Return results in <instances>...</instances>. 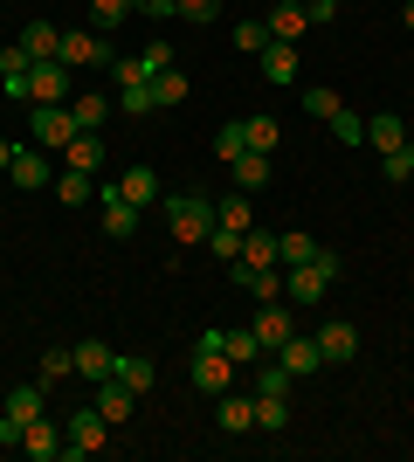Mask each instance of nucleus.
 <instances>
[{
    "label": "nucleus",
    "mask_w": 414,
    "mask_h": 462,
    "mask_svg": "<svg viewBox=\"0 0 414 462\" xmlns=\"http://www.w3.org/2000/svg\"><path fill=\"white\" fill-rule=\"evenodd\" d=\"M159 208H166V228H173L179 249H194V242L215 235V200H207V193H166Z\"/></svg>",
    "instance_id": "nucleus-1"
},
{
    "label": "nucleus",
    "mask_w": 414,
    "mask_h": 462,
    "mask_svg": "<svg viewBox=\"0 0 414 462\" xmlns=\"http://www.w3.org/2000/svg\"><path fill=\"white\" fill-rule=\"evenodd\" d=\"M332 283H338V255H332V249H317L311 263L283 270V297H290V304H317V297H325Z\"/></svg>",
    "instance_id": "nucleus-2"
},
{
    "label": "nucleus",
    "mask_w": 414,
    "mask_h": 462,
    "mask_svg": "<svg viewBox=\"0 0 414 462\" xmlns=\"http://www.w3.org/2000/svg\"><path fill=\"white\" fill-rule=\"evenodd\" d=\"M194 386L200 393H228V386H235V366H228V352H221L215 325L200 331V346H194Z\"/></svg>",
    "instance_id": "nucleus-3"
},
{
    "label": "nucleus",
    "mask_w": 414,
    "mask_h": 462,
    "mask_svg": "<svg viewBox=\"0 0 414 462\" xmlns=\"http://www.w3.org/2000/svg\"><path fill=\"white\" fill-rule=\"evenodd\" d=\"M35 145L41 152H69V138H77V117H69V104H35Z\"/></svg>",
    "instance_id": "nucleus-4"
},
{
    "label": "nucleus",
    "mask_w": 414,
    "mask_h": 462,
    "mask_svg": "<svg viewBox=\"0 0 414 462\" xmlns=\"http://www.w3.org/2000/svg\"><path fill=\"white\" fill-rule=\"evenodd\" d=\"M104 435H111V421H104L97 407H83V414H69V428H62V456H97Z\"/></svg>",
    "instance_id": "nucleus-5"
},
{
    "label": "nucleus",
    "mask_w": 414,
    "mask_h": 462,
    "mask_svg": "<svg viewBox=\"0 0 414 462\" xmlns=\"http://www.w3.org/2000/svg\"><path fill=\"white\" fill-rule=\"evenodd\" d=\"M28 104H69V62L41 56L35 69H28Z\"/></svg>",
    "instance_id": "nucleus-6"
},
{
    "label": "nucleus",
    "mask_w": 414,
    "mask_h": 462,
    "mask_svg": "<svg viewBox=\"0 0 414 462\" xmlns=\"http://www.w3.org/2000/svg\"><path fill=\"white\" fill-rule=\"evenodd\" d=\"M56 62H69V69H90V62H97L104 69V62H118V56H111V42H104L97 28H77V35H62Z\"/></svg>",
    "instance_id": "nucleus-7"
},
{
    "label": "nucleus",
    "mask_w": 414,
    "mask_h": 462,
    "mask_svg": "<svg viewBox=\"0 0 414 462\" xmlns=\"http://www.w3.org/2000/svg\"><path fill=\"white\" fill-rule=\"evenodd\" d=\"M215 421H221V435H249L256 428V393H215Z\"/></svg>",
    "instance_id": "nucleus-8"
},
{
    "label": "nucleus",
    "mask_w": 414,
    "mask_h": 462,
    "mask_svg": "<svg viewBox=\"0 0 414 462\" xmlns=\"http://www.w3.org/2000/svg\"><path fill=\"white\" fill-rule=\"evenodd\" d=\"M276 359L290 366V380H311V373L325 366V352H317V338H311V331H290V338L276 346Z\"/></svg>",
    "instance_id": "nucleus-9"
},
{
    "label": "nucleus",
    "mask_w": 414,
    "mask_h": 462,
    "mask_svg": "<svg viewBox=\"0 0 414 462\" xmlns=\"http://www.w3.org/2000/svg\"><path fill=\"white\" fill-rule=\"evenodd\" d=\"M311 338H317V352H325V366H345V359L359 352V325H345V318H332V325H317Z\"/></svg>",
    "instance_id": "nucleus-10"
},
{
    "label": "nucleus",
    "mask_w": 414,
    "mask_h": 462,
    "mask_svg": "<svg viewBox=\"0 0 414 462\" xmlns=\"http://www.w3.org/2000/svg\"><path fill=\"white\" fill-rule=\"evenodd\" d=\"M97 214H104V235H111V242H124V235L138 228V208L124 200L118 187H97Z\"/></svg>",
    "instance_id": "nucleus-11"
},
{
    "label": "nucleus",
    "mask_w": 414,
    "mask_h": 462,
    "mask_svg": "<svg viewBox=\"0 0 414 462\" xmlns=\"http://www.w3.org/2000/svg\"><path fill=\"white\" fill-rule=\"evenodd\" d=\"M228 276H235V283L249 290L256 304H276V297H283V270H256V263H228Z\"/></svg>",
    "instance_id": "nucleus-12"
},
{
    "label": "nucleus",
    "mask_w": 414,
    "mask_h": 462,
    "mask_svg": "<svg viewBox=\"0 0 414 462\" xmlns=\"http://www.w3.org/2000/svg\"><path fill=\"white\" fill-rule=\"evenodd\" d=\"M262 77H270L276 83V90H290V83H297V42H262Z\"/></svg>",
    "instance_id": "nucleus-13"
},
{
    "label": "nucleus",
    "mask_w": 414,
    "mask_h": 462,
    "mask_svg": "<svg viewBox=\"0 0 414 462\" xmlns=\"http://www.w3.org/2000/svg\"><path fill=\"white\" fill-rule=\"evenodd\" d=\"M7 180H14V187H28V193H35L41 180H56V166L41 159V145H14V166H7Z\"/></svg>",
    "instance_id": "nucleus-14"
},
{
    "label": "nucleus",
    "mask_w": 414,
    "mask_h": 462,
    "mask_svg": "<svg viewBox=\"0 0 414 462\" xmlns=\"http://www.w3.org/2000/svg\"><path fill=\"white\" fill-rule=\"evenodd\" d=\"M21 448L35 462H62V428H49V414H35V421L21 428Z\"/></svg>",
    "instance_id": "nucleus-15"
},
{
    "label": "nucleus",
    "mask_w": 414,
    "mask_h": 462,
    "mask_svg": "<svg viewBox=\"0 0 414 462\" xmlns=\"http://www.w3.org/2000/svg\"><path fill=\"white\" fill-rule=\"evenodd\" d=\"M249 331L262 338V352H276V346H283V338L297 331V318H290L283 304H256V325H249Z\"/></svg>",
    "instance_id": "nucleus-16"
},
{
    "label": "nucleus",
    "mask_w": 414,
    "mask_h": 462,
    "mask_svg": "<svg viewBox=\"0 0 414 462\" xmlns=\"http://www.w3.org/2000/svg\"><path fill=\"white\" fill-rule=\"evenodd\" d=\"M215 228H235V235H249V228H256V208H249V193H221V200H215Z\"/></svg>",
    "instance_id": "nucleus-17"
},
{
    "label": "nucleus",
    "mask_w": 414,
    "mask_h": 462,
    "mask_svg": "<svg viewBox=\"0 0 414 462\" xmlns=\"http://www.w3.org/2000/svg\"><path fill=\"white\" fill-rule=\"evenodd\" d=\"M262 21H270V35H276V42H297L304 28H311V14H304V0H276V7H270Z\"/></svg>",
    "instance_id": "nucleus-18"
},
{
    "label": "nucleus",
    "mask_w": 414,
    "mask_h": 462,
    "mask_svg": "<svg viewBox=\"0 0 414 462\" xmlns=\"http://www.w3.org/2000/svg\"><path fill=\"white\" fill-rule=\"evenodd\" d=\"M366 145H373L380 159H387V152H400V145H408V125H400L394 111H373V125H366Z\"/></svg>",
    "instance_id": "nucleus-19"
},
{
    "label": "nucleus",
    "mask_w": 414,
    "mask_h": 462,
    "mask_svg": "<svg viewBox=\"0 0 414 462\" xmlns=\"http://www.w3.org/2000/svg\"><path fill=\"white\" fill-rule=\"evenodd\" d=\"M132 401H138V393H132V386L118 380V373H111V380H97V414H104L111 428H118L124 414H132Z\"/></svg>",
    "instance_id": "nucleus-20"
},
{
    "label": "nucleus",
    "mask_w": 414,
    "mask_h": 462,
    "mask_svg": "<svg viewBox=\"0 0 414 462\" xmlns=\"http://www.w3.org/2000/svg\"><path fill=\"white\" fill-rule=\"evenodd\" d=\"M228 180H235L242 193H262V187H270V152H242V159H228Z\"/></svg>",
    "instance_id": "nucleus-21"
},
{
    "label": "nucleus",
    "mask_w": 414,
    "mask_h": 462,
    "mask_svg": "<svg viewBox=\"0 0 414 462\" xmlns=\"http://www.w3.org/2000/svg\"><path fill=\"white\" fill-rule=\"evenodd\" d=\"M118 193H124V200H132L138 214L152 208V200H166V193H159V173H152V166H132V173L118 180Z\"/></svg>",
    "instance_id": "nucleus-22"
},
{
    "label": "nucleus",
    "mask_w": 414,
    "mask_h": 462,
    "mask_svg": "<svg viewBox=\"0 0 414 462\" xmlns=\"http://www.w3.org/2000/svg\"><path fill=\"white\" fill-rule=\"evenodd\" d=\"M118 111L104 90H90V97H69V117H77V132H104V117Z\"/></svg>",
    "instance_id": "nucleus-23"
},
{
    "label": "nucleus",
    "mask_w": 414,
    "mask_h": 462,
    "mask_svg": "<svg viewBox=\"0 0 414 462\" xmlns=\"http://www.w3.org/2000/svg\"><path fill=\"white\" fill-rule=\"evenodd\" d=\"M49 187H56V200H62V208H83V200L97 193V173H77V166H62V173L49 180Z\"/></svg>",
    "instance_id": "nucleus-24"
},
{
    "label": "nucleus",
    "mask_w": 414,
    "mask_h": 462,
    "mask_svg": "<svg viewBox=\"0 0 414 462\" xmlns=\"http://www.w3.org/2000/svg\"><path fill=\"white\" fill-rule=\"evenodd\" d=\"M290 428V393H256V435H283Z\"/></svg>",
    "instance_id": "nucleus-25"
},
{
    "label": "nucleus",
    "mask_w": 414,
    "mask_h": 462,
    "mask_svg": "<svg viewBox=\"0 0 414 462\" xmlns=\"http://www.w3.org/2000/svg\"><path fill=\"white\" fill-rule=\"evenodd\" d=\"M21 49H28V62L56 56V49H62V28H56V21H28V28H21Z\"/></svg>",
    "instance_id": "nucleus-26"
},
{
    "label": "nucleus",
    "mask_w": 414,
    "mask_h": 462,
    "mask_svg": "<svg viewBox=\"0 0 414 462\" xmlns=\"http://www.w3.org/2000/svg\"><path fill=\"white\" fill-rule=\"evenodd\" d=\"M77 373H83V380H111V373H118V352L90 338V346H77Z\"/></svg>",
    "instance_id": "nucleus-27"
},
{
    "label": "nucleus",
    "mask_w": 414,
    "mask_h": 462,
    "mask_svg": "<svg viewBox=\"0 0 414 462\" xmlns=\"http://www.w3.org/2000/svg\"><path fill=\"white\" fill-rule=\"evenodd\" d=\"M0 414H14V421L28 428L41 414V386H7V393H0Z\"/></svg>",
    "instance_id": "nucleus-28"
},
{
    "label": "nucleus",
    "mask_w": 414,
    "mask_h": 462,
    "mask_svg": "<svg viewBox=\"0 0 414 462\" xmlns=\"http://www.w3.org/2000/svg\"><path fill=\"white\" fill-rule=\"evenodd\" d=\"M62 159H69L77 173H97V166H104V138H97V132H77V138H69V152H62Z\"/></svg>",
    "instance_id": "nucleus-29"
},
{
    "label": "nucleus",
    "mask_w": 414,
    "mask_h": 462,
    "mask_svg": "<svg viewBox=\"0 0 414 462\" xmlns=\"http://www.w3.org/2000/svg\"><path fill=\"white\" fill-rule=\"evenodd\" d=\"M221 352H228V366H256L262 338H256V331H221Z\"/></svg>",
    "instance_id": "nucleus-30"
},
{
    "label": "nucleus",
    "mask_w": 414,
    "mask_h": 462,
    "mask_svg": "<svg viewBox=\"0 0 414 462\" xmlns=\"http://www.w3.org/2000/svg\"><path fill=\"white\" fill-rule=\"evenodd\" d=\"M317 255V242L304 228H290V235H276V263H283V270H297V263H311Z\"/></svg>",
    "instance_id": "nucleus-31"
},
{
    "label": "nucleus",
    "mask_w": 414,
    "mask_h": 462,
    "mask_svg": "<svg viewBox=\"0 0 414 462\" xmlns=\"http://www.w3.org/2000/svg\"><path fill=\"white\" fill-rule=\"evenodd\" d=\"M242 263H256V270H283V263H276V235L249 228V235H242Z\"/></svg>",
    "instance_id": "nucleus-32"
},
{
    "label": "nucleus",
    "mask_w": 414,
    "mask_h": 462,
    "mask_svg": "<svg viewBox=\"0 0 414 462\" xmlns=\"http://www.w3.org/2000/svg\"><path fill=\"white\" fill-rule=\"evenodd\" d=\"M242 138H249V152H276V138H283V132H276L270 111H256V117H242Z\"/></svg>",
    "instance_id": "nucleus-33"
},
{
    "label": "nucleus",
    "mask_w": 414,
    "mask_h": 462,
    "mask_svg": "<svg viewBox=\"0 0 414 462\" xmlns=\"http://www.w3.org/2000/svg\"><path fill=\"white\" fill-rule=\"evenodd\" d=\"M179 97H187V77H179V62H173V69H159V77H152V104H159V111H173Z\"/></svg>",
    "instance_id": "nucleus-34"
},
{
    "label": "nucleus",
    "mask_w": 414,
    "mask_h": 462,
    "mask_svg": "<svg viewBox=\"0 0 414 462\" xmlns=\"http://www.w3.org/2000/svg\"><path fill=\"white\" fill-rule=\"evenodd\" d=\"M290 366H283V359H276V352H270V359H262V373H256V386H249V393H290Z\"/></svg>",
    "instance_id": "nucleus-35"
},
{
    "label": "nucleus",
    "mask_w": 414,
    "mask_h": 462,
    "mask_svg": "<svg viewBox=\"0 0 414 462\" xmlns=\"http://www.w3.org/2000/svg\"><path fill=\"white\" fill-rule=\"evenodd\" d=\"M304 111H311V117H325V125H332V117L345 111V97H338L332 83H317V90H304Z\"/></svg>",
    "instance_id": "nucleus-36"
},
{
    "label": "nucleus",
    "mask_w": 414,
    "mask_h": 462,
    "mask_svg": "<svg viewBox=\"0 0 414 462\" xmlns=\"http://www.w3.org/2000/svg\"><path fill=\"white\" fill-rule=\"evenodd\" d=\"M77 373V346H49L41 352V380H69Z\"/></svg>",
    "instance_id": "nucleus-37"
},
{
    "label": "nucleus",
    "mask_w": 414,
    "mask_h": 462,
    "mask_svg": "<svg viewBox=\"0 0 414 462\" xmlns=\"http://www.w3.org/2000/svg\"><path fill=\"white\" fill-rule=\"evenodd\" d=\"M118 111H132V117H152L159 104H152V83H124L118 90Z\"/></svg>",
    "instance_id": "nucleus-38"
},
{
    "label": "nucleus",
    "mask_w": 414,
    "mask_h": 462,
    "mask_svg": "<svg viewBox=\"0 0 414 462\" xmlns=\"http://www.w3.org/2000/svg\"><path fill=\"white\" fill-rule=\"evenodd\" d=\"M124 14H132V0H90V21H97V35H111Z\"/></svg>",
    "instance_id": "nucleus-39"
},
{
    "label": "nucleus",
    "mask_w": 414,
    "mask_h": 462,
    "mask_svg": "<svg viewBox=\"0 0 414 462\" xmlns=\"http://www.w3.org/2000/svg\"><path fill=\"white\" fill-rule=\"evenodd\" d=\"M242 152H249V138H242V125H221V132H215V159L228 166V159H242Z\"/></svg>",
    "instance_id": "nucleus-40"
},
{
    "label": "nucleus",
    "mask_w": 414,
    "mask_h": 462,
    "mask_svg": "<svg viewBox=\"0 0 414 462\" xmlns=\"http://www.w3.org/2000/svg\"><path fill=\"white\" fill-rule=\"evenodd\" d=\"M380 173L394 180V187H400V180H414V138L400 145V152H387V159H380Z\"/></svg>",
    "instance_id": "nucleus-41"
},
{
    "label": "nucleus",
    "mask_w": 414,
    "mask_h": 462,
    "mask_svg": "<svg viewBox=\"0 0 414 462\" xmlns=\"http://www.w3.org/2000/svg\"><path fill=\"white\" fill-rule=\"evenodd\" d=\"M173 56H179V49H166V42H145V49H138V62H145V83H152L159 69H173Z\"/></svg>",
    "instance_id": "nucleus-42"
},
{
    "label": "nucleus",
    "mask_w": 414,
    "mask_h": 462,
    "mask_svg": "<svg viewBox=\"0 0 414 462\" xmlns=\"http://www.w3.org/2000/svg\"><path fill=\"white\" fill-rule=\"evenodd\" d=\"M332 132H338V145H366V117H359V111H338Z\"/></svg>",
    "instance_id": "nucleus-43"
},
{
    "label": "nucleus",
    "mask_w": 414,
    "mask_h": 462,
    "mask_svg": "<svg viewBox=\"0 0 414 462\" xmlns=\"http://www.w3.org/2000/svg\"><path fill=\"white\" fill-rule=\"evenodd\" d=\"M262 42H270V21H235V49H249V56H256V49H262Z\"/></svg>",
    "instance_id": "nucleus-44"
},
{
    "label": "nucleus",
    "mask_w": 414,
    "mask_h": 462,
    "mask_svg": "<svg viewBox=\"0 0 414 462\" xmlns=\"http://www.w3.org/2000/svg\"><path fill=\"white\" fill-rule=\"evenodd\" d=\"M207 249H215V263H242V235L235 228H215V235H207Z\"/></svg>",
    "instance_id": "nucleus-45"
},
{
    "label": "nucleus",
    "mask_w": 414,
    "mask_h": 462,
    "mask_svg": "<svg viewBox=\"0 0 414 462\" xmlns=\"http://www.w3.org/2000/svg\"><path fill=\"white\" fill-rule=\"evenodd\" d=\"M118 380L132 386V393H145V386H152V359H118Z\"/></svg>",
    "instance_id": "nucleus-46"
},
{
    "label": "nucleus",
    "mask_w": 414,
    "mask_h": 462,
    "mask_svg": "<svg viewBox=\"0 0 414 462\" xmlns=\"http://www.w3.org/2000/svg\"><path fill=\"white\" fill-rule=\"evenodd\" d=\"M215 14H221V0H179V21H194V28H207Z\"/></svg>",
    "instance_id": "nucleus-47"
},
{
    "label": "nucleus",
    "mask_w": 414,
    "mask_h": 462,
    "mask_svg": "<svg viewBox=\"0 0 414 462\" xmlns=\"http://www.w3.org/2000/svg\"><path fill=\"white\" fill-rule=\"evenodd\" d=\"M132 14H145V21H173V14H179V0H132Z\"/></svg>",
    "instance_id": "nucleus-48"
},
{
    "label": "nucleus",
    "mask_w": 414,
    "mask_h": 462,
    "mask_svg": "<svg viewBox=\"0 0 414 462\" xmlns=\"http://www.w3.org/2000/svg\"><path fill=\"white\" fill-rule=\"evenodd\" d=\"M111 77H118V90H124V83H145V62H138V56H118V62H111Z\"/></svg>",
    "instance_id": "nucleus-49"
},
{
    "label": "nucleus",
    "mask_w": 414,
    "mask_h": 462,
    "mask_svg": "<svg viewBox=\"0 0 414 462\" xmlns=\"http://www.w3.org/2000/svg\"><path fill=\"white\" fill-rule=\"evenodd\" d=\"M304 14H311V28H325V21L338 14V0H304Z\"/></svg>",
    "instance_id": "nucleus-50"
},
{
    "label": "nucleus",
    "mask_w": 414,
    "mask_h": 462,
    "mask_svg": "<svg viewBox=\"0 0 414 462\" xmlns=\"http://www.w3.org/2000/svg\"><path fill=\"white\" fill-rule=\"evenodd\" d=\"M0 448H21V421L14 414H0Z\"/></svg>",
    "instance_id": "nucleus-51"
},
{
    "label": "nucleus",
    "mask_w": 414,
    "mask_h": 462,
    "mask_svg": "<svg viewBox=\"0 0 414 462\" xmlns=\"http://www.w3.org/2000/svg\"><path fill=\"white\" fill-rule=\"evenodd\" d=\"M7 166H14V145H7V138H0V173H7Z\"/></svg>",
    "instance_id": "nucleus-52"
},
{
    "label": "nucleus",
    "mask_w": 414,
    "mask_h": 462,
    "mask_svg": "<svg viewBox=\"0 0 414 462\" xmlns=\"http://www.w3.org/2000/svg\"><path fill=\"white\" fill-rule=\"evenodd\" d=\"M400 21H408V28H414V0H408V7H400Z\"/></svg>",
    "instance_id": "nucleus-53"
},
{
    "label": "nucleus",
    "mask_w": 414,
    "mask_h": 462,
    "mask_svg": "<svg viewBox=\"0 0 414 462\" xmlns=\"http://www.w3.org/2000/svg\"><path fill=\"white\" fill-rule=\"evenodd\" d=\"M0 393H7V380H0Z\"/></svg>",
    "instance_id": "nucleus-54"
}]
</instances>
